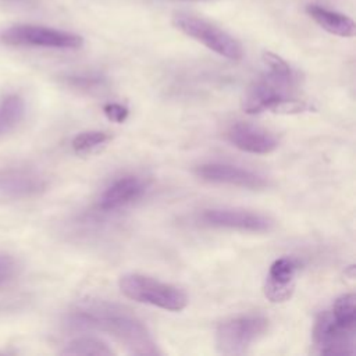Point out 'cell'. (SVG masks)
<instances>
[{"mask_svg":"<svg viewBox=\"0 0 356 356\" xmlns=\"http://www.w3.org/2000/svg\"><path fill=\"white\" fill-rule=\"evenodd\" d=\"M225 135L232 146L246 153L268 154L278 147V140L271 132L242 121L231 124Z\"/></svg>","mask_w":356,"mask_h":356,"instance_id":"obj_12","label":"cell"},{"mask_svg":"<svg viewBox=\"0 0 356 356\" xmlns=\"http://www.w3.org/2000/svg\"><path fill=\"white\" fill-rule=\"evenodd\" d=\"M299 261L293 257H280L268 268L264 282V296L273 303H282L291 299L295 291V275Z\"/></svg>","mask_w":356,"mask_h":356,"instance_id":"obj_11","label":"cell"},{"mask_svg":"<svg viewBox=\"0 0 356 356\" xmlns=\"http://www.w3.org/2000/svg\"><path fill=\"white\" fill-rule=\"evenodd\" d=\"M195 174L211 184H224L259 191L268 185L264 175L239 165L227 163H204L196 167Z\"/></svg>","mask_w":356,"mask_h":356,"instance_id":"obj_9","label":"cell"},{"mask_svg":"<svg viewBox=\"0 0 356 356\" xmlns=\"http://www.w3.org/2000/svg\"><path fill=\"white\" fill-rule=\"evenodd\" d=\"M270 321L260 314H241L220 323L216 348L222 355H243L268 331Z\"/></svg>","mask_w":356,"mask_h":356,"instance_id":"obj_5","label":"cell"},{"mask_svg":"<svg viewBox=\"0 0 356 356\" xmlns=\"http://www.w3.org/2000/svg\"><path fill=\"white\" fill-rule=\"evenodd\" d=\"M145 192V184L135 175H124L113 181L100 195L97 207L103 211L121 209L138 200Z\"/></svg>","mask_w":356,"mask_h":356,"instance_id":"obj_13","label":"cell"},{"mask_svg":"<svg viewBox=\"0 0 356 356\" xmlns=\"http://www.w3.org/2000/svg\"><path fill=\"white\" fill-rule=\"evenodd\" d=\"M47 186L44 177L26 167L0 168V195L10 199H25L42 193Z\"/></svg>","mask_w":356,"mask_h":356,"instance_id":"obj_10","label":"cell"},{"mask_svg":"<svg viewBox=\"0 0 356 356\" xmlns=\"http://www.w3.org/2000/svg\"><path fill=\"white\" fill-rule=\"evenodd\" d=\"M172 25L186 36L228 60L236 61L243 56L241 43L232 35L203 18L186 13H177L172 17Z\"/></svg>","mask_w":356,"mask_h":356,"instance_id":"obj_6","label":"cell"},{"mask_svg":"<svg viewBox=\"0 0 356 356\" xmlns=\"http://www.w3.org/2000/svg\"><path fill=\"white\" fill-rule=\"evenodd\" d=\"M263 61L267 72L250 85L242 100V108L246 114L263 113L277 102L293 97L299 82L298 72L278 54L264 51Z\"/></svg>","mask_w":356,"mask_h":356,"instance_id":"obj_3","label":"cell"},{"mask_svg":"<svg viewBox=\"0 0 356 356\" xmlns=\"http://www.w3.org/2000/svg\"><path fill=\"white\" fill-rule=\"evenodd\" d=\"M310 110H313V107L307 102L299 100L295 97L282 99V100L277 102L275 104H273L270 108V111L275 113V114H300V113H306Z\"/></svg>","mask_w":356,"mask_h":356,"instance_id":"obj_19","label":"cell"},{"mask_svg":"<svg viewBox=\"0 0 356 356\" xmlns=\"http://www.w3.org/2000/svg\"><path fill=\"white\" fill-rule=\"evenodd\" d=\"M72 331L104 332L134 355H159L160 350L146 325L129 310L106 300H83L65 318Z\"/></svg>","mask_w":356,"mask_h":356,"instance_id":"obj_1","label":"cell"},{"mask_svg":"<svg viewBox=\"0 0 356 356\" xmlns=\"http://www.w3.org/2000/svg\"><path fill=\"white\" fill-rule=\"evenodd\" d=\"M103 113L110 121L120 124L128 118L129 110L125 106L118 103H107L103 106Z\"/></svg>","mask_w":356,"mask_h":356,"instance_id":"obj_21","label":"cell"},{"mask_svg":"<svg viewBox=\"0 0 356 356\" xmlns=\"http://www.w3.org/2000/svg\"><path fill=\"white\" fill-rule=\"evenodd\" d=\"M313 345L320 355H353L356 345V298L345 293L335 299L330 310L316 318Z\"/></svg>","mask_w":356,"mask_h":356,"instance_id":"obj_2","label":"cell"},{"mask_svg":"<svg viewBox=\"0 0 356 356\" xmlns=\"http://www.w3.org/2000/svg\"><path fill=\"white\" fill-rule=\"evenodd\" d=\"M25 115V102L19 95H7L0 100V135L13 131Z\"/></svg>","mask_w":356,"mask_h":356,"instance_id":"obj_15","label":"cell"},{"mask_svg":"<svg viewBox=\"0 0 356 356\" xmlns=\"http://www.w3.org/2000/svg\"><path fill=\"white\" fill-rule=\"evenodd\" d=\"M199 220L207 227L245 232H268L274 227V221L270 217L242 209H206L200 213Z\"/></svg>","mask_w":356,"mask_h":356,"instance_id":"obj_8","label":"cell"},{"mask_svg":"<svg viewBox=\"0 0 356 356\" xmlns=\"http://www.w3.org/2000/svg\"><path fill=\"white\" fill-rule=\"evenodd\" d=\"M13 1H19V0H13Z\"/></svg>","mask_w":356,"mask_h":356,"instance_id":"obj_22","label":"cell"},{"mask_svg":"<svg viewBox=\"0 0 356 356\" xmlns=\"http://www.w3.org/2000/svg\"><path fill=\"white\" fill-rule=\"evenodd\" d=\"M110 140H111V135L108 132L96 131V129L95 131H83L74 136L71 146L75 153L83 154V153H89V152L106 145Z\"/></svg>","mask_w":356,"mask_h":356,"instance_id":"obj_17","label":"cell"},{"mask_svg":"<svg viewBox=\"0 0 356 356\" xmlns=\"http://www.w3.org/2000/svg\"><path fill=\"white\" fill-rule=\"evenodd\" d=\"M120 291L129 299L170 312L186 307V293L175 285L142 274H124L118 280Z\"/></svg>","mask_w":356,"mask_h":356,"instance_id":"obj_4","label":"cell"},{"mask_svg":"<svg viewBox=\"0 0 356 356\" xmlns=\"http://www.w3.org/2000/svg\"><path fill=\"white\" fill-rule=\"evenodd\" d=\"M307 15L324 31L341 38H352L356 33L355 21L338 11L325 8L320 4H307Z\"/></svg>","mask_w":356,"mask_h":356,"instance_id":"obj_14","label":"cell"},{"mask_svg":"<svg viewBox=\"0 0 356 356\" xmlns=\"http://www.w3.org/2000/svg\"><path fill=\"white\" fill-rule=\"evenodd\" d=\"M17 261L13 256L0 253V286L10 282L17 274Z\"/></svg>","mask_w":356,"mask_h":356,"instance_id":"obj_20","label":"cell"},{"mask_svg":"<svg viewBox=\"0 0 356 356\" xmlns=\"http://www.w3.org/2000/svg\"><path fill=\"white\" fill-rule=\"evenodd\" d=\"M61 353L74 356H111L114 355V350L100 339L92 337H82L65 345Z\"/></svg>","mask_w":356,"mask_h":356,"instance_id":"obj_16","label":"cell"},{"mask_svg":"<svg viewBox=\"0 0 356 356\" xmlns=\"http://www.w3.org/2000/svg\"><path fill=\"white\" fill-rule=\"evenodd\" d=\"M0 39L10 46L47 49H79L83 44V38L78 33L32 24L8 26L0 33Z\"/></svg>","mask_w":356,"mask_h":356,"instance_id":"obj_7","label":"cell"},{"mask_svg":"<svg viewBox=\"0 0 356 356\" xmlns=\"http://www.w3.org/2000/svg\"><path fill=\"white\" fill-rule=\"evenodd\" d=\"M64 82L67 83V86L85 93L99 92L106 88V79L102 75L93 72L71 74L64 76Z\"/></svg>","mask_w":356,"mask_h":356,"instance_id":"obj_18","label":"cell"}]
</instances>
